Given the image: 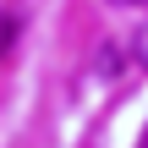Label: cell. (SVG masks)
I'll list each match as a JSON object with an SVG mask.
<instances>
[{
	"instance_id": "1",
	"label": "cell",
	"mask_w": 148,
	"mask_h": 148,
	"mask_svg": "<svg viewBox=\"0 0 148 148\" xmlns=\"http://www.w3.org/2000/svg\"><path fill=\"white\" fill-rule=\"evenodd\" d=\"M132 55H137V66L148 71V22L137 27V33H132Z\"/></svg>"
},
{
	"instance_id": "2",
	"label": "cell",
	"mask_w": 148,
	"mask_h": 148,
	"mask_svg": "<svg viewBox=\"0 0 148 148\" xmlns=\"http://www.w3.org/2000/svg\"><path fill=\"white\" fill-rule=\"evenodd\" d=\"M115 5H148V0H115Z\"/></svg>"
},
{
	"instance_id": "3",
	"label": "cell",
	"mask_w": 148,
	"mask_h": 148,
	"mask_svg": "<svg viewBox=\"0 0 148 148\" xmlns=\"http://www.w3.org/2000/svg\"><path fill=\"white\" fill-rule=\"evenodd\" d=\"M137 148H148V132H143V143H137Z\"/></svg>"
}]
</instances>
